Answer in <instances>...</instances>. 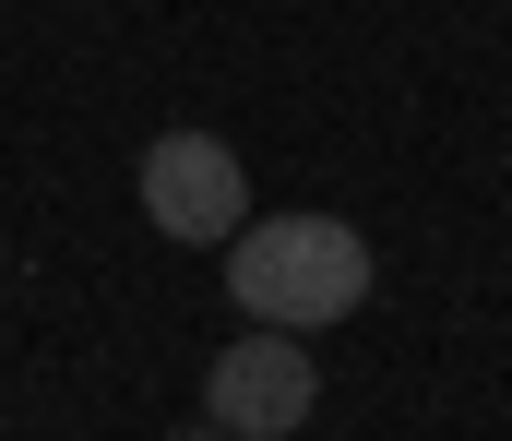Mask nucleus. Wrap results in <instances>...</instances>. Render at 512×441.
I'll use <instances>...</instances> for the list:
<instances>
[{
    "label": "nucleus",
    "mask_w": 512,
    "mask_h": 441,
    "mask_svg": "<svg viewBox=\"0 0 512 441\" xmlns=\"http://www.w3.org/2000/svg\"><path fill=\"white\" fill-rule=\"evenodd\" d=\"M370 239L346 227V215H239L227 227V298L274 322V334H322V322H346L358 298H370Z\"/></svg>",
    "instance_id": "1"
},
{
    "label": "nucleus",
    "mask_w": 512,
    "mask_h": 441,
    "mask_svg": "<svg viewBox=\"0 0 512 441\" xmlns=\"http://www.w3.org/2000/svg\"><path fill=\"white\" fill-rule=\"evenodd\" d=\"M239 215H251V167H239V144H215V132H155V144H143V227H155V239L215 251Z\"/></svg>",
    "instance_id": "2"
},
{
    "label": "nucleus",
    "mask_w": 512,
    "mask_h": 441,
    "mask_svg": "<svg viewBox=\"0 0 512 441\" xmlns=\"http://www.w3.org/2000/svg\"><path fill=\"white\" fill-rule=\"evenodd\" d=\"M310 406H322V370H310V334H239L215 370H203V418L227 441H286L310 430Z\"/></svg>",
    "instance_id": "3"
},
{
    "label": "nucleus",
    "mask_w": 512,
    "mask_h": 441,
    "mask_svg": "<svg viewBox=\"0 0 512 441\" xmlns=\"http://www.w3.org/2000/svg\"><path fill=\"white\" fill-rule=\"evenodd\" d=\"M179 441H227V430H179Z\"/></svg>",
    "instance_id": "4"
}]
</instances>
